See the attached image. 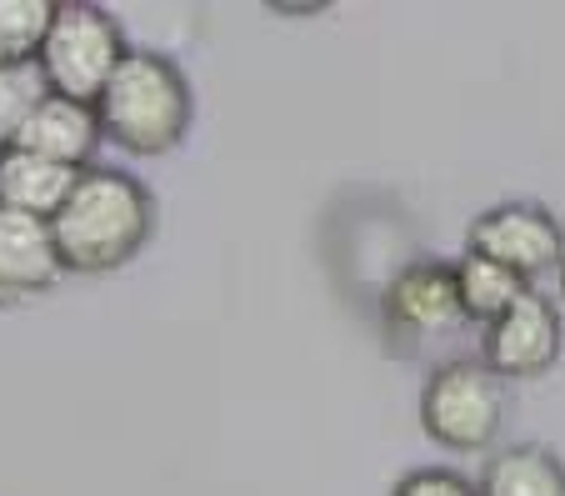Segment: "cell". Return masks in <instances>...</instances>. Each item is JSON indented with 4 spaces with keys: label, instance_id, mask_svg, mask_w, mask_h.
<instances>
[{
    "label": "cell",
    "instance_id": "1",
    "mask_svg": "<svg viewBox=\"0 0 565 496\" xmlns=\"http://www.w3.org/2000/svg\"><path fill=\"white\" fill-rule=\"evenodd\" d=\"M55 246L75 276H110L130 266L156 236V196L146 181L116 166H86L75 176L65 205L51 217Z\"/></svg>",
    "mask_w": 565,
    "mask_h": 496
},
{
    "label": "cell",
    "instance_id": "2",
    "mask_svg": "<svg viewBox=\"0 0 565 496\" xmlns=\"http://www.w3.org/2000/svg\"><path fill=\"white\" fill-rule=\"evenodd\" d=\"M100 136L130 156H171L195 120V96L185 71L160 51H126L116 76L96 101Z\"/></svg>",
    "mask_w": 565,
    "mask_h": 496
},
{
    "label": "cell",
    "instance_id": "3",
    "mask_svg": "<svg viewBox=\"0 0 565 496\" xmlns=\"http://www.w3.org/2000/svg\"><path fill=\"white\" fill-rule=\"evenodd\" d=\"M126 51L130 45L116 15L100 11V6H86V0H71V6H55L51 31H45L31 65L45 91L96 106L106 81L116 76V65L126 61Z\"/></svg>",
    "mask_w": 565,
    "mask_h": 496
},
{
    "label": "cell",
    "instance_id": "4",
    "mask_svg": "<svg viewBox=\"0 0 565 496\" xmlns=\"http://www.w3.org/2000/svg\"><path fill=\"white\" fill-rule=\"evenodd\" d=\"M420 426L446 452H491L505 426V381L486 361H440L420 391Z\"/></svg>",
    "mask_w": 565,
    "mask_h": 496
},
{
    "label": "cell",
    "instance_id": "5",
    "mask_svg": "<svg viewBox=\"0 0 565 496\" xmlns=\"http://www.w3.org/2000/svg\"><path fill=\"white\" fill-rule=\"evenodd\" d=\"M466 251L491 256L495 266L515 271L521 281H535L545 271H561L565 261V231L561 221L535 201H501L486 217L470 221Z\"/></svg>",
    "mask_w": 565,
    "mask_h": 496
},
{
    "label": "cell",
    "instance_id": "6",
    "mask_svg": "<svg viewBox=\"0 0 565 496\" xmlns=\"http://www.w3.org/2000/svg\"><path fill=\"white\" fill-rule=\"evenodd\" d=\"M561 346H565V321L555 312L551 296L531 292L501 312L491 326H486V367L495 371L501 381H531V377H545V371L561 361Z\"/></svg>",
    "mask_w": 565,
    "mask_h": 496
},
{
    "label": "cell",
    "instance_id": "7",
    "mask_svg": "<svg viewBox=\"0 0 565 496\" xmlns=\"http://www.w3.org/2000/svg\"><path fill=\"white\" fill-rule=\"evenodd\" d=\"M381 321H385V336H391L401 351L456 331V326L466 321V316H460V296H456V271H450L446 261H416V266H406L385 286Z\"/></svg>",
    "mask_w": 565,
    "mask_h": 496
},
{
    "label": "cell",
    "instance_id": "8",
    "mask_svg": "<svg viewBox=\"0 0 565 496\" xmlns=\"http://www.w3.org/2000/svg\"><path fill=\"white\" fill-rule=\"evenodd\" d=\"M100 116L96 106L86 101H71V96H55V91H41L35 106L25 110L21 120V136L15 146L31 156H45L55 166H71V171H86L90 156L100 151Z\"/></svg>",
    "mask_w": 565,
    "mask_h": 496
},
{
    "label": "cell",
    "instance_id": "9",
    "mask_svg": "<svg viewBox=\"0 0 565 496\" xmlns=\"http://www.w3.org/2000/svg\"><path fill=\"white\" fill-rule=\"evenodd\" d=\"M71 276L55 246V231L45 217H25L0 205V292L6 296H41Z\"/></svg>",
    "mask_w": 565,
    "mask_h": 496
},
{
    "label": "cell",
    "instance_id": "10",
    "mask_svg": "<svg viewBox=\"0 0 565 496\" xmlns=\"http://www.w3.org/2000/svg\"><path fill=\"white\" fill-rule=\"evenodd\" d=\"M75 176L81 171H71V166H55V161H45V156H31V151H21V146H11V151H0V205L51 221L65 205V196H71Z\"/></svg>",
    "mask_w": 565,
    "mask_h": 496
},
{
    "label": "cell",
    "instance_id": "11",
    "mask_svg": "<svg viewBox=\"0 0 565 496\" xmlns=\"http://www.w3.org/2000/svg\"><path fill=\"white\" fill-rule=\"evenodd\" d=\"M480 496H565V462L541 442L505 446L486 462Z\"/></svg>",
    "mask_w": 565,
    "mask_h": 496
},
{
    "label": "cell",
    "instance_id": "12",
    "mask_svg": "<svg viewBox=\"0 0 565 496\" xmlns=\"http://www.w3.org/2000/svg\"><path fill=\"white\" fill-rule=\"evenodd\" d=\"M450 271H456L460 316H466V321H480V326H491L495 316L511 312V306L531 292V281H521L515 271L495 266V261L480 256V251H466V256H460Z\"/></svg>",
    "mask_w": 565,
    "mask_h": 496
},
{
    "label": "cell",
    "instance_id": "13",
    "mask_svg": "<svg viewBox=\"0 0 565 496\" xmlns=\"http://www.w3.org/2000/svg\"><path fill=\"white\" fill-rule=\"evenodd\" d=\"M51 0H0V51L15 65H31L45 31H51Z\"/></svg>",
    "mask_w": 565,
    "mask_h": 496
},
{
    "label": "cell",
    "instance_id": "14",
    "mask_svg": "<svg viewBox=\"0 0 565 496\" xmlns=\"http://www.w3.org/2000/svg\"><path fill=\"white\" fill-rule=\"evenodd\" d=\"M41 91L45 86H41V76H35V65H11V71L0 76V151H11L15 146L25 110L35 106Z\"/></svg>",
    "mask_w": 565,
    "mask_h": 496
},
{
    "label": "cell",
    "instance_id": "15",
    "mask_svg": "<svg viewBox=\"0 0 565 496\" xmlns=\"http://www.w3.org/2000/svg\"><path fill=\"white\" fill-rule=\"evenodd\" d=\"M391 496H480V486L450 466H416L391 486Z\"/></svg>",
    "mask_w": 565,
    "mask_h": 496
},
{
    "label": "cell",
    "instance_id": "16",
    "mask_svg": "<svg viewBox=\"0 0 565 496\" xmlns=\"http://www.w3.org/2000/svg\"><path fill=\"white\" fill-rule=\"evenodd\" d=\"M11 65H15V61H11V55H6V51H0V76H6V71H11Z\"/></svg>",
    "mask_w": 565,
    "mask_h": 496
},
{
    "label": "cell",
    "instance_id": "17",
    "mask_svg": "<svg viewBox=\"0 0 565 496\" xmlns=\"http://www.w3.org/2000/svg\"><path fill=\"white\" fill-rule=\"evenodd\" d=\"M561 292H565V261H561Z\"/></svg>",
    "mask_w": 565,
    "mask_h": 496
},
{
    "label": "cell",
    "instance_id": "18",
    "mask_svg": "<svg viewBox=\"0 0 565 496\" xmlns=\"http://www.w3.org/2000/svg\"><path fill=\"white\" fill-rule=\"evenodd\" d=\"M6 302H11V296H6V292H0V306H6Z\"/></svg>",
    "mask_w": 565,
    "mask_h": 496
}]
</instances>
